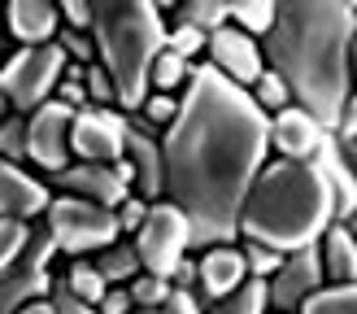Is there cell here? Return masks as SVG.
I'll list each match as a JSON object with an SVG mask.
<instances>
[{
	"label": "cell",
	"instance_id": "cell-11",
	"mask_svg": "<svg viewBox=\"0 0 357 314\" xmlns=\"http://www.w3.org/2000/svg\"><path fill=\"white\" fill-rule=\"evenodd\" d=\"M266 288H271V310L275 314H301V306H305L318 288H327V271H323L318 244L288 253L283 267L266 279Z\"/></svg>",
	"mask_w": 357,
	"mask_h": 314
},
{
	"label": "cell",
	"instance_id": "cell-9",
	"mask_svg": "<svg viewBox=\"0 0 357 314\" xmlns=\"http://www.w3.org/2000/svg\"><path fill=\"white\" fill-rule=\"evenodd\" d=\"M70 153L79 162H92V166H114L127 157V114L118 110H87L75 114V127H70Z\"/></svg>",
	"mask_w": 357,
	"mask_h": 314
},
{
	"label": "cell",
	"instance_id": "cell-43",
	"mask_svg": "<svg viewBox=\"0 0 357 314\" xmlns=\"http://www.w3.org/2000/svg\"><path fill=\"white\" fill-rule=\"evenodd\" d=\"M335 140H357V92L349 96L344 114H340V127H335Z\"/></svg>",
	"mask_w": 357,
	"mask_h": 314
},
{
	"label": "cell",
	"instance_id": "cell-1",
	"mask_svg": "<svg viewBox=\"0 0 357 314\" xmlns=\"http://www.w3.org/2000/svg\"><path fill=\"white\" fill-rule=\"evenodd\" d=\"M271 153V118L257 100L196 61L178 118L162 135L166 201L192 223V249H218L240 236V214Z\"/></svg>",
	"mask_w": 357,
	"mask_h": 314
},
{
	"label": "cell",
	"instance_id": "cell-18",
	"mask_svg": "<svg viewBox=\"0 0 357 314\" xmlns=\"http://www.w3.org/2000/svg\"><path fill=\"white\" fill-rule=\"evenodd\" d=\"M318 170H323V179L331 188V201H335V223H349L357 214V170L349 166V157L340 149V140L327 135V144L318 149Z\"/></svg>",
	"mask_w": 357,
	"mask_h": 314
},
{
	"label": "cell",
	"instance_id": "cell-44",
	"mask_svg": "<svg viewBox=\"0 0 357 314\" xmlns=\"http://www.w3.org/2000/svg\"><path fill=\"white\" fill-rule=\"evenodd\" d=\"M17 314H57V310H52V301H31V306H22Z\"/></svg>",
	"mask_w": 357,
	"mask_h": 314
},
{
	"label": "cell",
	"instance_id": "cell-29",
	"mask_svg": "<svg viewBox=\"0 0 357 314\" xmlns=\"http://www.w3.org/2000/svg\"><path fill=\"white\" fill-rule=\"evenodd\" d=\"M248 96L257 100V110H261L266 118H275L279 110H288V105H292V92H288V83H283V79L275 75V70H266V75L253 83V92H248Z\"/></svg>",
	"mask_w": 357,
	"mask_h": 314
},
{
	"label": "cell",
	"instance_id": "cell-8",
	"mask_svg": "<svg viewBox=\"0 0 357 314\" xmlns=\"http://www.w3.org/2000/svg\"><path fill=\"white\" fill-rule=\"evenodd\" d=\"M131 244H135V253H139L149 275L170 279L178 271V262H183L188 249H192V223H188V214L178 205L153 201L149 218H144V227H139V236Z\"/></svg>",
	"mask_w": 357,
	"mask_h": 314
},
{
	"label": "cell",
	"instance_id": "cell-32",
	"mask_svg": "<svg viewBox=\"0 0 357 314\" xmlns=\"http://www.w3.org/2000/svg\"><path fill=\"white\" fill-rule=\"evenodd\" d=\"M83 87H87V100H92L96 110H114V105H118V87H114V79H109V70L96 66V61L87 66Z\"/></svg>",
	"mask_w": 357,
	"mask_h": 314
},
{
	"label": "cell",
	"instance_id": "cell-41",
	"mask_svg": "<svg viewBox=\"0 0 357 314\" xmlns=\"http://www.w3.org/2000/svg\"><path fill=\"white\" fill-rule=\"evenodd\" d=\"M96 310H100V314H131L135 301H131V292L122 288V284H109V292H105V301H100Z\"/></svg>",
	"mask_w": 357,
	"mask_h": 314
},
{
	"label": "cell",
	"instance_id": "cell-26",
	"mask_svg": "<svg viewBox=\"0 0 357 314\" xmlns=\"http://www.w3.org/2000/svg\"><path fill=\"white\" fill-rule=\"evenodd\" d=\"M192 70H196V61H188V57H178V52H162V57L153 61V92H162V96H174L178 87H188L192 83Z\"/></svg>",
	"mask_w": 357,
	"mask_h": 314
},
{
	"label": "cell",
	"instance_id": "cell-15",
	"mask_svg": "<svg viewBox=\"0 0 357 314\" xmlns=\"http://www.w3.org/2000/svg\"><path fill=\"white\" fill-rule=\"evenodd\" d=\"M48 201H52V192H48V184L40 174H31V170H22V166H13V162L0 157V214L31 223L35 214L48 209Z\"/></svg>",
	"mask_w": 357,
	"mask_h": 314
},
{
	"label": "cell",
	"instance_id": "cell-2",
	"mask_svg": "<svg viewBox=\"0 0 357 314\" xmlns=\"http://www.w3.org/2000/svg\"><path fill=\"white\" fill-rule=\"evenodd\" d=\"M353 40L357 0H283L261 40L266 70H275L288 83L292 105L314 114L331 135L353 96Z\"/></svg>",
	"mask_w": 357,
	"mask_h": 314
},
{
	"label": "cell",
	"instance_id": "cell-47",
	"mask_svg": "<svg viewBox=\"0 0 357 314\" xmlns=\"http://www.w3.org/2000/svg\"><path fill=\"white\" fill-rule=\"evenodd\" d=\"M353 79H357V40H353Z\"/></svg>",
	"mask_w": 357,
	"mask_h": 314
},
{
	"label": "cell",
	"instance_id": "cell-37",
	"mask_svg": "<svg viewBox=\"0 0 357 314\" xmlns=\"http://www.w3.org/2000/svg\"><path fill=\"white\" fill-rule=\"evenodd\" d=\"M144 218H149V201L144 197H127L118 205V227H122V236H139V227H144Z\"/></svg>",
	"mask_w": 357,
	"mask_h": 314
},
{
	"label": "cell",
	"instance_id": "cell-24",
	"mask_svg": "<svg viewBox=\"0 0 357 314\" xmlns=\"http://www.w3.org/2000/svg\"><path fill=\"white\" fill-rule=\"evenodd\" d=\"M61 279H66V288L75 292L79 301H87V306H100L105 292H109L105 275L96 271V262H87V257H70V271H66Z\"/></svg>",
	"mask_w": 357,
	"mask_h": 314
},
{
	"label": "cell",
	"instance_id": "cell-22",
	"mask_svg": "<svg viewBox=\"0 0 357 314\" xmlns=\"http://www.w3.org/2000/svg\"><path fill=\"white\" fill-rule=\"evenodd\" d=\"M96 271L105 275V284H131V279L144 271V262H139V253H135L131 240H114L109 249H100Z\"/></svg>",
	"mask_w": 357,
	"mask_h": 314
},
{
	"label": "cell",
	"instance_id": "cell-23",
	"mask_svg": "<svg viewBox=\"0 0 357 314\" xmlns=\"http://www.w3.org/2000/svg\"><path fill=\"white\" fill-rule=\"evenodd\" d=\"M178 27H192L209 40L213 31L231 27V5L227 0H183L178 5Z\"/></svg>",
	"mask_w": 357,
	"mask_h": 314
},
{
	"label": "cell",
	"instance_id": "cell-3",
	"mask_svg": "<svg viewBox=\"0 0 357 314\" xmlns=\"http://www.w3.org/2000/svg\"><path fill=\"white\" fill-rule=\"evenodd\" d=\"M335 223V201L318 162H266L240 214V236L271 244L283 257L310 249Z\"/></svg>",
	"mask_w": 357,
	"mask_h": 314
},
{
	"label": "cell",
	"instance_id": "cell-19",
	"mask_svg": "<svg viewBox=\"0 0 357 314\" xmlns=\"http://www.w3.org/2000/svg\"><path fill=\"white\" fill-rule=\"evenodd\" d=\"M127 162L135 166V188L139 197H166V162H162V140H153L149 131L131 127L127 118Z\"/></svg>",
	"mask_w": 357,
	"mask_h": 314
},
{
	"label": "cell",
	"instance_id": "cell-48",
	"mask_svg": "<svg viewBox=\"0 0 357 314\" xmlns=\"http://www.w3.org/2000/svg\"><path fill=\"white\" fill-rule=\"evenodd\" d=\"M349 232H353V240H357V214H353V218H349Z\"/></svg>",
	"mask_w": 357,
	"mask_h": 314
},
{
	"label": "cell",
	"instance_id": "cell-31",
	"mask_svg": "<svg viewBox=\"0 0 357 314\" xmlns=\"http://www.w3.org/2000/svg\"><path fill=\"white\" fill-rule=\"evenodd\" d=\"M26 240H31V223L0 214V271H5L17 253H22V244H26Z\"/></svg>",
	"mask_w": 357,
	"mask_h": 314
},
{
	"label": "cell",
	"instance_id": "cell-34",
	"mask_svg": "<svg viewBox=\"0 0 357 314\" xmlns=\"http://www.w3.org/2000/svg\"><path fill=\"white\" fill-rule=\"evenodd\" d=\"M57 48L66 52V61H75V66H92L96 61V44H92V35H83V31L61 27L57 31Z\"/></svg>",
	"mask_w": 357,
	"mask_h": 314
},
{
	"label": "cell",
	"instance_id": "cell-10",
	"mask_svg": "<svg viewBox=\"0 0 357 314\" xmlns=\"http://www.w3.org/2000/svg\"><path fill=\"white\" fill-rule=\"evenodd\" d=\"M70 127H75V110L52 96L26 118V162H35L44 174H61L70 166Z\"/></svg>",
	"mask_w": 357,
	"mask_h": 314
},
{
	"label": "cell",
	"instance_id": "cell-7",
	"mask_svg": "<svg viewBox=\"0 0 357 314\" xmlns=\"http://www.w3.org/2000/svg\"><path fill=\"white\" fill-rule=\"evenodd\" d=\"M52 257H57V244H52L48 227H31V240L22 244V253L0 271V314H17L31 301H48Z\"/></svg>",
	"mask_w": 357,
	"mask_h": 314
},
{
	"label": "cell",
	"instance_id": "cell-30",
	"mask_svg": "<svg viewBox=\"0 0 357 314\" xmlns=\"http://www.w3.org/2000/svg\"><path fill=\"white\" fill-rule=\"evenodd\" d=\"M244 267H248V279H271L279 267H283V253L271 249V244H257V240H244Z\"/></svg>",
	"mask_w": 357,
	"mask_h": 314
},
{
	"label": "cell",
	"instance_id": "cell-12",
	"mask_svg": "<svg viewBox=\"0 0 357 314\" xmlns=\"http://www.w3.org/2000/svg\"><path fill=\"white\" fill-rule=\"evenodd\" d=\"M205 61L218 70L222 79H231L236 87H253L261 75H266V57H261V44L253 40V35H244L240 27H222L209 35L205 44Z\"/></svg>",
	"mask_w": 357,
	"mask_h": 314
},
{
	"label": "cell",
	"instance_id": "cell-35",
	"mask_svg": "<svg viewBox=\"0 0 357 314\" xmlns=\"http://www.w3.org/2000/svg\"><path fill=\"white\" fill-rule=\"evenodd\" d=\"M139 118H144L149 127H157V131H166L170 122L178 118V96H162V92H153V96L144 100V110H139Z\"/></svg>",
	"mask_w": 357,
	"mask_h": 314
},
{
	"label": "cell",
	"instance_id": "cell-20",
	"mask_svg": "<svg viewBox=\"0 0 357 314\" xmlns=\"http://www.w3.org/2000/svg\"><path fill=\"white\" fill-rule=\"evenodd\" d=\"M318 253H323V271L331 284H357V240L349 232V223H331Z\"/></svg>",
	"mask_w": 357,
	"mask_h": 314
},
{
	"label": "cell",
	"instance_id": "cell-38",
	"mask_svg": "<svg viewBox=\"0 0 357 314\" xmlns=\"http://www.w3.org/2000/svg\"><path fill=\"white\" fill-rule=\"evenodd\" d=\"M48 301H52V310H57V314H100L96 306L79 301V297L66 288V279H52V292H48Z\"/></svg>",
	"mask_w": 357,
	"mask_h": 314
},
{
	"label": "cell",
	"instance_id": "cell-14",
	"mask_svg": "<svg viewBox=\"0 0 357 314\" xmlns=\"http://www.w3.org/2000/svg\"><path fill=\"white\" fill-rule=\"evenodd\" d=\"M327 135L331 131L318 127V118L305 114L301 105H288V110H279L271 118V144L288 157V162H314L318 149L327 144Z\"/></svg>",
	"mask_w": 357,
	"mask_h": 314
},
{
	"label": "cell",
	"instance_id": "cell-13",
	"mask_svg": "<svg viewBox=\"0 0 357 314\" xmlns=\"http://www.w3.org/2000/svg\"><path fill=\"white\" fill-rule=\"evenodd\" d=\"M48 188H57L61 197L96 201L105 209H118L122 201L131 197V188L114 174V166H92V162H75V166H66L61 174H48Z\"/></svg>",
	"mask_w": 357,
	"mask_h": 314
},
{
	"label": "cell",
	"instance_id": "cell-36",
	"mask_svg": "<svg viewBox=\"0 0 357 314\" xmlns=\"http://www.w3.org/2000/svg\"><path fill=\"white\" fill-rule=\"evenodd\" d=\"M205 44H209V40H205L201 31H192V27H178V22H174V27L166 31V48L178 52V57H188V61H192V57H201Z\"/></svg>",
	"mask_w": 357,
	"mask_h": 314
},
{
	"label": "cell",
	"instance_id": "cell-27",
	"mask_svg": "<svg viewBox=\"0 0 357 314\" xmlns=\"http://www.w3.org/2000/svg\"><path fill=\"white\" fill-rule=\"evenodd\" d=\"M301 314H357V284H327L318 288Z\"/></svg>",
	"mask_w": 357,
	"mask_h": 314
},
{
	"label": "cell",
	"instance_id": "cell-25",
	"mask_svg": "<svg viewBox=\"0 0 357 314\" xmlns=\"http://www.w3.org/2000/svg\"><path fill=\"white\" fill-rule=\"evenodd\" d=\"M279 17V5L275 0H240V5H231V27H240L244 35H253V40H266Z\"/></svg>",
	"mask_w": 357,
	"mask_h": 314
},
{
	"label": "cell",
	"instance_id": "cell-6",
	"mask_svg": "<svg viewBox=\"0 0 357 314\" xmlns=\"http://www.w3.org/2000/svg\"><path fill=\"white\" fill-rule=\"evenodd\" d=\"M66 66L70 61L57 48V40L40 44V48H17L5 61V70H0V87H5V96H9V110L31 118L40 105H48L61 75H66Z\"/></svg>",
	"mask_w": 357,
	"mask_h": 314
},
{
	"label": "cell",
	"instance_id": "cell-49",
	"mask_svg": "<svg viewBox=\"0 0 357 314\" xmlns=\"http://www.w3.org/2000/svg\"><path fill=\"white\" fill-rule=\"evenodd\" d=\"M131 314H162V310H139V306H135V310H131Z\"/></svg>",
	"mask_w": 357,
	"mask_h": 314
},
{
	"label": "cell",
	"instance_id": "cell-39",
	"mask_svg": "<svg viewBox=\"0 0 357 314\" xmlns=\"http://www.w3.org/2000/svg\"><path fill=\"white\" fill-rule=\"evenodd\" d=\"M57 9H61V27L92 35V5H87V0H66V5H57Z\"/></svg>",
	"mask_w": 357,
	"mask_h": 314
},
{
	"label": "cell",
	"instance_id": "cell-28",
	"mask_svg": "<svg viewBox=\"0 0 357 314\" xmlns=\"http://www.w3.org/2000/svg\"><path fill=\"white\" fill-rule=\"evenodd\" d=\"M127 292H131V301L139 306V310H162L166 301H170V292H174V284L170 279H162V275H149V271H139L131 284H127Z\"/></svg>",
	"mask_w": 357,
	"mask_h": 314
},
{
	"label": "cell",
	"instance_id": "cell-45",
	"mask_svg": "<svg viewBox=\"0 0 357 314\" xmlns=\"http://www.w3.org/2000/svg\"><path fill=\"white\" fill-rule=\"evenodd\" d=\"M340 149H344V157H349V166L357 170V140H340Z\"/></svg>",
	"mask_w": 357,
	"mask_h": 314
},
{
	"label": "cell",
	"instance_id": "cell-17",
	"mask_svg": "<svg viewBox=\"0 0 357 314\" xmlns=\"http://www.w3.org/2000/svg\"><path fill=\"white\" fill-rule=\"evenodd\" d=\"M5 22H9V35L22 48H40V44H52L61 31V9L52 0H9L5 5Z\"/></svg>",
	"mask_w": 357,
	"mask_h": 314
},
{
	"label": "cell",
	"instance_id": "cell-40",
	"mask_svg": "<svg viewBox=\"0 0 357 314\" xmlns=\"http://www.w3.org/2000/svg\"><path fill=\"white\" fill-rule=\"evenodd\" d=\"M162 314H205V301H201L196 292L174 288V292H170V301L162 306Z\"/></svg>",
	"mask_w": 357,
	"mask_h": 314
},
{
	"label": "cell",
	"instance_id": "cell-33",
	"mask_svg": "<svg viewBox=\"0 0 357 314\" xmlns=\"http://www.w3.org/2000/svg\"><path fill=\"white\" fill-rule=\"evenodd\" d=\"M0 157L5 162H26V118L22 114H13L5 127H0Z\"/></svg>",
	"mask_w": 357,
	"mask_h": 314
},
{
	"label": "cell",
	"instance_id": "cell-16",
	"mask_svg": "<svg viewBox=\"0 0 357 314\" xmlns=\"http://www.w3.org/2000/svg\"><path fill=\"white\" fill-rule=\"evenodd\" d=\"M196 275H201V284H196V297L209 306V301H222L231 297L244 279H248V267H244V253L236 244H218V249H205L196 257Z\"/></svg>",
	"mask_w": 357,
	"mask_h": 314
},
{
	"label": "cell",
	"instance_id": "cell-5",
	"mask_svg": "<svg viewBox=\"0 0 357 314\" xmlns=\"http://www.w3.org/2000/svg\"><path fill=\"white\" fill-rule=\"evenodd\" d=\"M44 227H48L52 244H57V253H70V257L109 249L114 240H122L118 209H105L83 197H52L44 209Z\"/></svg>",
	"mask_w": 357,
	"mask_h": 314
},
{
	"label": "cell",
	"instance_id": "cell-4",
	"mask_svg": "<svg viewBox=\"0 0 357 314\" xmlns=\"http://www.w3.org/2000/svg\"><path fill=\"white\" fill-rule=\"evenodd\" d=\"M162 5L153 0H96L92 5V44L96 66L109 70L118 87V105L139 114L153 96V61L166 52Z\"/></svg>",
	"mask_w": 357,
	"mask_h": 314
},
{
	"label": "cell",
	"instance_id": "cell-42",
	"mask_svg": "<svg viewBox=\"0 0 357 314\" xmlns=\"http://www.w3.org/2000/svg\"><path fill=\"white\" fill-rule=\"evenodd\" d=\"M170 284H174V288H183V292H196V284H201V275H196V262H192V257H183V262H178V271L170 275Z\"/></svg>",
	"mask_w": 357,
	"mask_h": 314
},
{
	"label": "cell",
	"instance_id": "cell-46",
	"mask_svg": "<svg viewBox=\"0 0 357 314\" xmlns=\"http://www.w3.org/2000/svg\"><path fill=\"white\" fill-rule=\"evenodd\" d=\"M13 118V110H9V96H5V87H0V127Z\"/></svg>",
	"mask_w": 357,
	"mask_h": 314
},
{
	"label": "cell",
	"instance_id": "cell-21",
	"mask_svg": "<svg viewBox=\"0 0 357 314\" xmlns=\"http://www.w3.org/2000/svg\"><path fill=\"white\" fill-rule=\"evenodd\" d=\"M205 314H271V288H266V279H244L231 297L209 301Z\"/></svg>",
	"mask_w": 357,
	"mask_h": 314
}]
</instances>
